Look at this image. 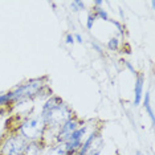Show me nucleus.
I'll return each instance as SVG.
<instances>
[{"instance_id": "20", "label": "nucleus", "mask_w": 155, "mask_h": 155, "mask_svg": "<svg viewBox=\"0 0 155 155\" xmlns=\"http://www.w3.org/2000/svg\"><path fill=\"white\" fill-rule=\"evenodd\" d=\"M102 3H104L102 0H97V2H94V5H96V8H100V5L102 4Z\"/></svg>"}, {"instance_id": "19", "label": "nucleus", "mask_w": 155, "mask_h": 155, "mask_svg": "<svg viewBox=\"0 0 155 155\" xmlns=\"http://www.w3.org/2000/svg\"><path fill=\"white\" fill-rule=\"evenodd\" d=\"M125 64H126V66H127V68H129L130 70H131V72H133V73H135V70H134V68H133V66H131V64H130V62H127V61H125Z\"/></svg>"}, {"instance_id": "5", "label": "nucleus", "mask_w": 155, "mask_h": 155, "mask_svg": "<svg viewBox=\"0 0 155 155\" xmlns=\"http://www.w3.org/2000/svg\"><path fill=\"white\" fill-rule=\"evenodd\" d=\"M86 131V126H82L72 133V135L68 138V140H65V146H66V151L68 154H74L76 151L80 150L81 144H82V139Z\"/></svg>"}, {"instance_id": "8", "label": "nucleus", "mask_w": 155, "mask_h": 155, "mask_svg": "<svg viewBox=\"0 0 155 155\" xmlns=\"http://www.w3.org/2000/svg\"><path fill=\"white\" fill-rule=\"evenodd\" d=\"M143 76H137L135 80V87H134V93H135V97H134V105H139L140 101H142V94H143Z\"/></svg>"}, {"instance_id": "12", "label": "nucleus", "mask_w": 155, "mask_h": 155, "mask_svg": "<svg viewBox=\"0 0 155 155\" xmlns=\"http://www.w3.org/2000/svg\"><path fill=\"white\" fill-rule=\"evenodd\" d=\"M70 8H72L73 12H77L80 9H84V3L80 2V0H74V2L70 3Z\"/></svg>"}, {"instance_id": "4", "label": "nucleus", "mask_w": 155, "mask_h": 155, "mask_svg": "<svg viewBox=\"0 0 155 155\" xmlns=\"http://www.w3.org/2000/svg\"><path fill=\"white\" fill-rule=\"evenodd\" d=\"M41 86H43V81L41 80H33L29 82L24 84V85L16 87L13 91L9 93L11 96V101H21V100H27L31 98L40 91Z\"/></svg>"}, {"instance_id": "3", "label": "nucleus", "mask_w": 155, "mask_h": 155, "mask_svg": "<svg viewBox=\"0 0 155 155\" xmlns=\"http://www.w3.org/2000/svg\"><path fill=\"white\" fill-rule=\"evenodd\" d=\"M27 140L20 134L7 137L0 146V155H23L27 147Z\"/></svg>"}, {"instance_id": "7", "label": "nucleus", "mask_w": 155, "mask_h": 155, "mask_svg": "<svg viewBox=\"0 0 155 155\" xmlns=\"http://www.w3.org/2000/svg\"><path fill=\"white\" fill-rule=\"evenodd\" d=\"M43 147H44V144H43V142H40V140L28 142L23 155H41V153H43Z\"/></svg>"}, {"instance_id": "11", "label": "nucleus", "mask_w": 155, "mask_h": 155, "mask_svg": "<svg viewBox=\"0 0 155 155\" xmlns=\"http://www.w3.org/2000/svg\"><path fill=\"white\" fill-rule=\"evenodd\" d=\"M119 47V40L117 37H111L110 40L107 41V48L110 49V51H117Z\"/></svg>"}, {"instance_id": "17", "label": "nucleus", "mask_w": 155, "mask_h": 155, "mask_svg": "<svg viewBox=\"0 0 155 155\" xmlns=\"http://www.w3.org/2000/svg\"><path fill=\"white\" fill-rule=\"evenodd\" d=\"M109 21H111V23H113V24H114V25H115V27H117V28H118L119 33H123V28H122V25H121V24H119L118 21H115V20H109Z\"/></svg>"}, {"instance_id": "2", "label": "nucleus", "mask_w": 155, "mask_h": 155, "mask_svg": "<svg viewBox=\"0 0 155 155\" xmlns=\"http://www.w3.org/2000/svg\"><path fill=\"white\" fill-rule=\"evenodd\" d=\"M41 117H43L47 129H60L62 125L69 121L72 115V110L66 106L64 102H60L54 107L49 109L47 111H41Z\"/></svg>"}, {"instance_id": "21", "label": "nucleus", "mask_w": 155, "mask_h": 155, "mask_svg": "<svg viewBox=\"0 0 155 155\" xmlns=\"http://www.w3.org/2000/svg\"><path fill=\"white\" fill-rule=\"evenodd\" d=\"M93 47H94V48H96V49H97V51H98V52H100V53H101V48H100V47H98V45H97V44H93Z\"/></svg>"}, {"instance_id": "6", "label": "nucleus", "mask_w": 155, "mask_h": 155, "mask_svg": "<svg viewBox=\"0 0 155 155\" xmlns=\"http://www.w3.org/2000/svg\"><path fill=\"white\" fill-rule=\"evenodd\" d=\"M80 127V123L76 118H70L69 121H66L61 127L58 129V133H57V142H65L68 140V138L72 135L73 131H76L77 129Z\"/></svg>"}, {"instance_id": "18", "label": "nucleus", "mask_w": 155, "mask_h": 155, "mask_svg": "<svg viewBox=\"0 0 155 155\" xmlns=\"http://www.w3.org/2000/svg\"><path fill=\"white\" fill-rule=\"evenodd\" d=\"M73 37H74V40H76V41H77V43H78V44H82V37H81V35L76 33V35H74V36H73Z\"/></svg>"}, {"instance_id": "22", "label": "nucleus", "mask_w": 155, "mask_h": 155, "mask_svg": "<svg viewBox=\"0 0 155 155\" xmlns=\"http://www.w3.org/2000/svg\"><path fill=\"white\" fill-rule=\"evenodd\" d=\"M68 155H74V154H68Z\"/></svg>"}, {"instance_id": "10", "label": "nucleus", "mask_w": 155, "mask_h": 155, "mask_svg": "<svg viewBox=\"0 0 155 155\" xmlns=\"http://www.w3.org/2000/svg\"><path fill=\"white\" fill-rule=\"evenodd\" d=\"M149 98H150V96H149V93H146V96H144V107H146V110H147V113H149V115H150V118H151V121H153V123H154V113H153V109L150 107V104H149Z\"/></svg>"}, {"instance_id": "9", "label": "nucleus", "mask_w": 155, "mask_h": 155, "mask_svg": "<svg viewBox=\"0 0 155 155\" xmlns=\"http://www.w3.org/2000/svg\"><path fill=\"white\" fill-rule=\"evenodd\" d=\"M48 155H68L65 142H58L57 146H54L53 149L51 150V153H49Z\"/></svg>"}, {"instance_id": "13", "label": "nucleus", "mask_w": 155, "mask_h": 155, "mask_svg": "<svg viewBox=\"0 0 155 155\" xmlns=\"http://www.w3.org/2000/svg\"><path fill=\"white\" fill-rule=\"evenodd\" d=\"M94 16L101 17V19H104V20H109V16H107L106 11H104L102 8H96V11H94Z\"/></svg>"}, {"instance_id": "15", "label": "nucleus", "mask_w": 155, "mask_h": 155, "mask_svg": "<svg viewBox=\"0 0 155 155\" xmlns=\"http://www.w3.org/2000/svg\"><path fill=\"white\" fill-rule=\"evenodd\" d=\"M94 19H96V16L94 15H91V13L87 15V21H86L87 29H91V27H93V24H94Z\"/></svg>"}, {"instance_id": "1", "label": "nucleus", "mask_w": 155, "mask_h": 155, "mask_svg": "<svg viewBox=\"0 0 155 155\" xmlns=\"http://www.w3.org/2000/svg\"><path fill=\"white\" fill-rule=\"evenodd\" d=\"M47 125L41 115H33V117L27 118L19 126V134L23 137L27 142H35L43 138Z\"/></svg>"}, {"instance_id": "16", "label": "nucleus", "mask_w": 155, "mask_h": 155, "mask_svg": "<svg viewBox=\"0 0 155 155\" xmlns=\"http://www.w3.org/2000/svg\"><path fill=\"white\" fill-rule=\"evenodd\" d=\"M65 43H66V44H73V43H74V37H73V35H70V33L66 35Z\"/></svg>"}, {"instance_id": "14", "label": "nucleus", "mask_w": 155, "mask_h": 155, "mask_svg": "<svg viewBox=\"0 0 155 155\" xmlns=\"http://www.w3.org/2000/svg\"><path fill=\"white\" fill-rule=\"evenodd\" d=\"M8 102H11V96H9V93L8 94H0V106L8 104Z\"/></svg>"}]
</instances>
